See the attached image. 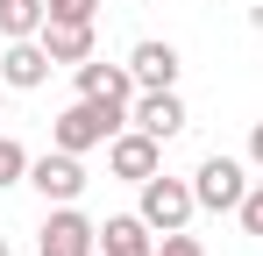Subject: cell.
I'll return each mask as SVG.
<instances>
[{"label": "cell", "instance_id": "1", "mask_svg": "<svg viewBox=\"0 0 263 256\" xmlns=\"http://www.w3.org/2000/svg\"><path fill=\"white\" fill-rule=\"evenodd\" d=\"M121 128H128V107H114V100H71V107L50 121V142L71 150V157H86V150H107Z\"/></svg>", "mask_w": 263, "mask_h": 256}, {"label": "cell", "instance_id": "2", "mask_svg": "<svg viewBox=\"0 0 263 256\" xmlns=\"http://www.w3.org/2000/svg\"><path fill=\"white\" fill-rule=\"evenodd\" d=\"M135 192H142V199H135V213H142L157 235L192 228V213H199V199H192V178H164V171H157V178H142Z\"/></svg>", "mask_w": 263, "mask_h": 256}, {"label": "cell", "instance_id": "3", "mask_svg": "<svg viewBox=\"0 0 263 256\" xmlns=\"http://www.w3.org/2000/svg\"><path fill=\"white\" fill-rule=\"evenodd\" d=\"M249 185H256V178L242 171V157H220V150H214V157H199V171H192V199H199L206 213H235Z\"/></svg>", "mask_w": 263, "mask_h": 256}, {"label": "cell", "instance_id": "4", "mask_svg": "<svg viewBox=\"0 0 263 256\" xmlns=\"http://www.w3.org/2000/svg\"><path fill=\"white\" fill-rule=\"evenodd\" d=\"M36 256H100V221H86L79 207H50L36 228Z\"/></svg>", "mask_w": 263, "mask_h": 256}, {"label": "cell", "instance_id": "5", "mask_svg": "<svg viewBox=\"0 0 263 256\" xmlns=\"http://www.w3.org/2000/svg\"><path fill=\"white\" fill-rule=\"evenodd\" d=\"M29 185L43 192V207H79V192H86V164H79L71 150L50 142L43 157H29Z\"/></svg>", "mask_w": 263, "mask_h": 256}, {"label": "cell", "instance_id": "6", "mask_svg": "<svg viewBox=\"0 0 263 256\" xmlns=\"http://www.w3.org/2000/svg\"><path fill=\"white\" fill-rule=\"evenodd\" d=\"M107 171H114L121 185H142V178H157V171H164V142H157V135H142V128L128 121L114 142H107Z\"/></svg>", "mask_w": 263, "mask_h": 256}, {"label": "cell", "instance_id": "7", "mask_svg": "<svg viewBox=\"0 0 263 256\" xmlns=\"http://www.w3.org/2000/svg\"><path fill=\"white\" fill-rule=\"evenodd\" d=\"M71 79H79V100H114V107H135V93H142L128 64H107V57L71 64Z\"/></svg>", "mask_w": 263, "mask_h": 256}, {"label": "cell", "instance_id": "8", "mask_svg": "<svg viewBox=\"0 0 263 256\" xmlns=\"http://www.w3.org/2000/svg\"><path fill=\"white\" fill-rule=\"evenodd\" d=\"M128 71H135V85H142V93H171V85H178V71H185V64H178V43L142 36V43L128 50Z\"/></svg>", "mask_w": 263, "mask_h": 256}, {"label": "cell", "instance_id": "9", "mask_svg": "<svg viewBox=\"0 0 263 256\" xmlns=\"http://www.w3.org/2000/svg\"><path fill=\"white\" fill-rule=\"evenodd\" d=\"M0 79H7V93H36V85L50 79V50H43V36L7 43V50H0Z\"/></svg>", "mask_w": 263, "mask_h": 256}, {"label": "cell", "instance_id": "10", "mask_svg": "<svg viewBox=\"0 0 263 256\" xmlns=\"http://www.w3.org/2000/svg\"><path fill=\"white\" fill-rule=\"evenodd\" d=\"M100 256H157V228L142 213H107L100 221Z\"/></svg>", "mask_w": 263, "mask_h": 256}, {"label": "cell", "instance_id": "11", "mask_svg": "<svg viewBox=\"0 0 263 256\" xmlns=\"http://www.w3.org/2000/svg\"><path fill=\"white\" fill-rule=\"evenodd\" d=\"M128 121L142 128V135H157V142H171L178 128H185V100H178V85H171V93H135Z\"/></svg>", "mask_w": 263, "mask_h": 256}, {"label": "cell", "instance_id": "12", "mask_svg": "<svg viewBox=\"0 0 263 256\" xmlns=\"http://www.w3.org/2000/svg\"><path fill=\"white\" fill-rule=\"evenodd\" d=\"M43 50H50V64H86L92 57V22H57L50 14L43 22Z\"/></svg>", "mask_w": 263, "mask_h": 256}, {"label": "cell", "instance_id": "13", "mask_svg": "<svg viewBox=\"0 0 263 256\" xmlns=\"http://www.w3.org/2000/svg\"><path fill=\"white\" fill-rule=\"evenodd\" d=\"M50 7L43 0H0V43H22V36H43Z\"/></svg>", "mask_w": 263, "mask_h": 256}, {"label": "cell", "instance_id": "14", "mask_svg": "<svg viewBox=\"0 0 263 256\" xmlns=\"http://www.w3.org/2000/svg\"><path fill=\"white\" fill-rule=\"evenodd\" d=\"M7 185H29V150L0 128V192H7Z\"/></svg>", "mask_w": 263, "mask_h": 256}, {"label": "cell", "instance_id": "15", "mask_svg": "<svg viewBox=\"0 0 263 256\" xmlns=\"http://www.w3.org/2000/svg\"><path fill=\"white\" fill-rule=\"evenodd\" d=\"M43 7L57 14V22H92V14H100L107 0H43Z\"/></svg>", "mask_w": 263, "mask_h": 256}, {"label": "cell", "instance_id": "16", "mask_svg": "<svg viewBox=\"0 0 263 256\" xmlns=\"http://www.w3.org/2000/svg\"><path fill=\"white\" fill-rule=\"evenodd\" d=\"M157 256H206V242H199V235H185V228H171V235L157 242Z\"/></svg>", "mask_w": 263, "mask_h": 256}, {"label": "cell", "instance_id": "17", "mask_svg": "<svg viewBox=\"0 0 263 256\" xmlns=\"http://www.w3.org/2000/svg\"><path fill=\"white\" fill-rule=\"evenodd\" d=\"M235 213H242V228H249V235H263V178L242 192V207H235Z\"/></svg>", "mask_w": 263, "mask_h": 256}, {"label": "cell", "instance_id": "18", "mask_svg": "<svg viewBox=\"0 0 263 256\" xmlns=\"http://www.w3.org/2000/svg\"><path fill=\"white\" fill-rule=\"evenodd\" d=\"M249 164H256V171H263V121H256V128H249Z\"/></svg>", "mask_w": 263, "mask_h": 256}, {"label": "cell", "instance_id": "19", "mask_svg": "<svg viewBox=\"0 0 263 256\" xmlns=\"http://www.w3.org/2000/svg\"><path fill=\"white\" fill-rule=\"evenodd\" d=\"M0 256H14V242H7V235H0Z\"/></svg>", "mask_w": 263, "mask_h": 256}, {"label": "cell", "instance_id": "20", "mask_svg": "<svg viewBox=\"0 0 263 256\" xmlns=\"http://www.w3.org/2000/svg\"><path fill=\"white\" fill-rule=\"evenodd\" d=\"M0 107H7V79H0Z\"/></svg>", "mask_w": 263, "mask_h": 256}]
</instances>
